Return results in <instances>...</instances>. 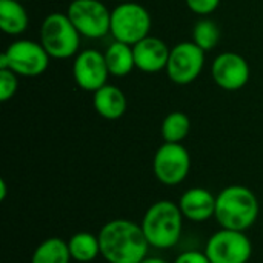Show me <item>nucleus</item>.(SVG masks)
<instances>
[{"label": "nucleus", "instance_id": "nucleus-1", "mask_svg": "<svg viewBox=\"0 0 263 263\" xmlns=\"http://www.w3.org/2000/svg\"><path fill=\"white\" fill-rule=\"evenodd\" d=\"M100 256L108 263H140L148 256L149 243L139 223L114 219L99 233Z\"/></svg>", "mask_w": 263, "mask_h": 263}, {"label": "nucleus", "instance_id": "nucleus-2", "mask_svg": "<svg viewBox=\"0 0 263 263\" xmlns=\"http://www.w3.org/2000/svg\"><path fill=\"white\" fill-rule=\"evenodd\" d=\"M259 213V199L247 186L231 185L216 196L214 219L222 228L247 233L256 223Z\"/></svg>", "mask_w": 263, "mask_h": 263}, {"label": "nucleus", "instance_id": "nucleus-3", "mask_svg": "<svg viewBox=\"0 0 263 263\" xmlns=\"http://www.w3.org/2000/svg\"><path fill=\"white\" fill-rule=\"evenodd\" d=\"M183 219L177 203L171 200H157L143 214L140 227L149 247L170 250L176 247L182 237Z\"/></svg>", "mask_w": 263, "mask_h": 263}, {"label": "nucleus", "instance_id": "nucleus-4", "mask_svg": "<svg viewBox=\"0 0 263 263\" xmlns=\"http://www.w3.org/2000/svg\"><path fill=\"white\" fill-rule=\"evenodd\" d=\"M40 43L52 59H69L79 54L80 32L76 29L68 14L51 12L40 28Z\"/></svg>", "mask_w": 263, "mask_h": 263}, {"label": "nucleus", "instance_id": "nucleus-5", "mask_svg": "<svg viewBox=\"0 0 263 263\" xmlns=\"http://www.w3.org/2000/svg\"><path fill=\"white\" fill-rule=\"evenodd\" d=\"M49 54L42 43L32 40H15L0 55V69H11L22 77H39L49 66Z\"/></svg>", "mask_w": 263, "mask_h": 263}, {"label": "nucleus", "instance_id": "nucleus-6", "mask_svg": "<svg viewBox=\"0 0 263 263\" xmlns=\"http://www.w3.org/2000/svg\"><path fill=\"white\" fill-rule=\"evenodd\" d=\"M151 31L148 9L136 2H125L111 11V35L114 40L134 46Z\"/></svg>", "mask_w": 263, "mask_h": 263}, {"label": "nucleus", "instance_id": "nucleus-7", "mask_svg": "<svg viewBox=\"0 0 263 263\" xmlns=\"http://www.w3.org/2000/svg\"><path fill=\"white\" fill-rule=\"evenodd\" d=\"M66 14L83 37L102 39L111 32V11L100 0H72Z\"/></svg>", "mask_w": 263, "mask_h": 263}, {"label": "nucleus", "instance_id": "nucleus-8", "mask_svg": "<svg viewBox=\"0 0 263 263\" xmlns=\"http://www.w3.org/2000/svg\"><path fill=\"white\" fill-rule=\"evenodd\" d=\"M205 253L211 263H248L253 243L243 231L220 228L208 239Z\"/></svg>", "mask_w": 263, "mask_h": 263}, {"label": "nucleus", "instance_id": "nucleus-9", "mask_svg": "<svg viewBox=\"0 0 263 263\" xmlns=\"http://www.w3.org/2000/svg\"><path fill=\"white\" fill-rule=\"evenodd\" d=\"M190 170L191 157L182 143L165 142L157 148L153 159V171L160 183L166 186L180 185L188 177Z\"/></svg>", "mask_w": 263, "mask_h": 263}, {"label": "nucleus", "instance_id": "nucleus-10", "mask_svg": "<svg viewBox=\"0 0 263 263\" xmlns=\"http://www.w3.org/2000/svg\"><path fill=\"white\" fill-rule=\"evenodd\" d=\"M203 66L205 51L194 42H182L171 49L165 71L171 82L188 85L200 76Z\"/></svg>", "mask_w": 263, "mask_h": 263}, {"label": "nucleus", "instance_id": "nucleus-11", "mask_svg": "<svg viewBox=\"0 0 263 263\" xmlns=\"http://www.w3.org/2000/svg\"><path fill=\"white\" fill-rule=\"evenodd\" d=\"M72 76L77 86L86 92H96L106 85L109 71L105 54L97 49H85L76 55L72 65Z\"/></svg>", "mask_w": 263, "mask_h": 263}, {"label": "nucleus", "instance_id": "nucleus-12", "mask_svg": "<svg viewBox=\"0 0 263 263\" xmlns=\"http://www.w3.org/2000/svg\"><path fill=\"white\" fill-rule=\"evenodd\" d=\"M211 74L217 86L227 91H239L250 80V65L237 52L219 54L211 66Z\"/></svg>", "mask_w": 263, "mask_h": 263}, {"label": "nucleus", "instance_id": "nucleus-13", "mask_svg": "<svg viewBox=\"0 0 263 263\" xmlns=\"http://www.w3.org/2000/svg\"><path fill=\"white\" fill-rule=\"evenodd\" d=\"M134 60H136V68L154 74L162 69H166L168 59L171 49L166 46V43L157 37H145L140 42H137L134 46Z\"/></svg>", "mask_w": 263, "mask_h": 263}, {"label": "nucleus", "instance_id": "nucleus-14", "mask_svg": "<svg viewBox=\"0 0 263 263\" xmlns=\"http://www.w3.org/2000/svg\"><path fill=\"white\" fill-rule=\"evenodd\" d=\"M183 217L186 220L202 223L214 217L216 196L205 188L196 186L186 190L177 202Z\"/></svg>", "mask_w": 263, "mask_h": 263}, {"label": "nucleus", "instance_id": "nucleus-15", "mask_svg": "<svg viewBox=\"0 0 263 263\" xmlns=\"http://www.w3.org/2000/svg\"><path fill=\"white\" fill-rule=\"evenodd\" d=\"M92 106L99 116H102L106 120H117L123 117L126 112V96L125 92L114 86V85H105L96 92H92Z\"/></svg>", "mask_w": 263, "mask_h": 263}, {"label": "nucleus", "instance_id": "nucleus-16", "mask_svg": "<svg viewBox=\"0 0 263 263\" xmlns=\"http://www.w3.org/2000/svg\"><path fill=\"white\" fill-rule=\"evenodd\" d=\"M108 71L114 77H125L136 68L134 49L128 43L114 40L105 51Z\"/></svg>", "mask_w": 263, "mask_h": 263}, {"label": "nucleus", "instance_id": "nucleus-17", "mask_svg": "<svg viewBox=\"0 0 263 263\" xmlns=\"http://www.w3.org/2000/svg\"><path fill=\"white\" fill-rule=\"evenodd\" d=\"M29 23L28 12L20 0H0V28L9 35H20Z\"/></svg>", "mask_w": 263, "mask_h": 263}, {"label": "nucleus", "instance_id": "nucleus-18", "mask_svg": "<svg viewBox=\"0 0 263 263\" xmlns=\"http://www.w3.org/2000/svg\"><path fill=\"white\" fill-rule=\"evenodd\" d=\"M68 248L71 259L79 263H89L100 256L99 236L86 231H80L71 236L68 240Z\"/></svg>", "mask_w": 263, "mask_h": 263}, {"label": "nucleus", "instance_id": "nucleus-19", "mask_svg": "<svg viewBox=\"0 0 263 263\" xmlns=\"http://www.w3.org/2000/svg\"><path fill=\"white\" fill-rule=\"evenodd\" d=\"M71 260L68 242L60 237L45 239L37 245L31 257V263H69Z\"/></svg>", "mask_w": 263, "mask_h": 263}, {"label": "nucleus", "instance_id": "nucleus-20", "mask_svg": "<svg viewBox=\"0 0 263 263\" xmlns=\"http://www.w3.org/2000/svg\"><path fill=\"white\" fill-rule=\"evenodd\" d=\"M191 129L190 117L182 111H173L170 112L163 122H162V137L168 143H182V140L186 139Z\"/></svg>", "mask_w": 263, "mask_h": 263}, {"label": "nucleus", "instance_id": "nucleus-21", "mask_svg": "<svg viewBox=\"0 0 263 263\" xmlns=\"http://www.w3.org/2000/svg\"><path fill=\"white\" fill-rule=\"evenodd\" d=\"M220 40V29L214 20L202 18L194 25L193 29V42L200 46L205 52L214 49Z\"/></svg>", "mask_w": 263, "mask_h": 263}, {"label": "nucleus", "instance_id": "nucleus-22", "mask_svg": "<svg viewBox=\"0 0 263 263\" xmlns=\"http://www.w3.org/2000/svg\"><path fill=\"white\" fill-rule=\"evenodd\" d=\"M17 74L11 69H0V100L8 102L14 97L18 88Z\"/></svg>", "mask_w": 263, "mask_h": 263}, {"label": "nucleus", "instance_id": "nucleus-23", "mask_svg": "<svg viewBox=\"0 0 263 263\" xmlns=\"http://www.w3.org/2000/svg\"><path fill=\"white\" fill-rule=\"evenodd\" d=\"M185 2L186 6L197 15H210L220 5V0H185Z\"/></svg>", "mask_w": 263, "mask_h": 263}, {"label": "nucleus", "instance_id": "nucleus-24", "mask_svg": "<svg viewBox=\"0 0 263 263\" xmlns=\"http://www.w3.org/2000/svg\"><path fill=\"white\" fill-rule=\"evenodd\" d=\"M173 263H211L206 253L203 251H185L176 257Z\"/></svg>", "mask_w": 263, "mask_h": 263}, {"label": "nucleus", "instance_id": "nucleus-25", "mask_svg": "<svg viewBox=\"0 0 263 263\" xmlns=\"http://www.w3.org/2000/svg\"><path fill=\"white\" fill-rule=\"evenodd\" d=\"M140 263H170L168 260L162 259V257H157V256H146Z\"/></svg>", "mask_w": 263, "mask_h": 263}, {"label": "nucleus", "instance_id": "nucleus-26", "mask_svg": "<svg viewBox=\"0 0 263 263\" xmlns=\"http://www.w3.org/2000/svg\"><path fill=\"white\" fill-rule=\"evenodd\" d=\"M6 193H8V188H6V182L2 179L0 180V200L3 202L6 199Z\"/></svg>", "mask_w": 263, "mask_h": 263}, {"label": "nucleus", "instance_id": "nucleus-27", "mask_svg": "<svg viewBox=\"0 0 263 263\" xmlns=\"http://www.w3.org/2000/svg\"><path fill=\"white\" fill-rule=\"evenodd\" d=\"M120 3H125V2H133V0H119Z\"/></svg>", "mask_w": 263, "mask_h": 263}]
</instances>
